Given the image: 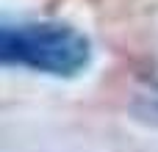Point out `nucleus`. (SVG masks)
Listing matches in <instances>:
<instances>
[{"label":"nucleus","instance_id":"nucleus-1","mask_svg":"<svg viewBox=\"0 0 158 152\" xmlns=\"http://www.w3.org/2000/svg\"><path fill=\"white\" fill-rule=\"evenodd\" d=\"M92 64V42L67 22L0 25V66H22L50 78H75Z\"/></svg>","mask_w":158,"mask_h":152}]
</instances>
